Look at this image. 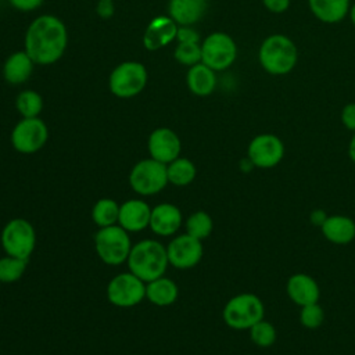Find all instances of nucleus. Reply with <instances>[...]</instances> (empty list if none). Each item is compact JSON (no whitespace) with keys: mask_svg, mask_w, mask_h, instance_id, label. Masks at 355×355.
Instances as JSON below:
<instances>
[{"mask_svg":"<svg viewBox=\"0 0 355 355\" xmlns=\"http://www.w3.org/2000/svg\"><path fill=\"white\" fill-rule=\"evenodd\" d=\"M68 44L65 24L55 15L43 14L35 18L25 33V51L39 65L57 62Z\"/></svg>","mask_w":355,"mask_h":355,"instance_id":"f257e3e1","label":"nucleus"},{"mask_svg":"<svg viewBox=\"0 0 355 355\" xmlns=\"http://www.w3.org/2000/svg\"><path fill=\"white\" fill-rule=\"evenodd\" d=\"M126 262L129 272L136 275L144 283L164 276L169 266L166 247L153 239L140 240L133 244Z\"/></svg>","mask_w":355,"mask_h":355,"instance_id":"f03ea898","label":"nucleus"},{"mask_svg":"<svg viewBox=\"0 0 355 355\" xmlns=\"http://www.w3.org/2000/svg\"><path fill=\"white\" fill-rule=\"evenodd\" d=\"M258 61L269 75H287L298 62L297 44L283 33H272L262 40L258 50Z\"/></svg>","mask_w":355,"mask_h":355,"instance_id":"7ed1b4c3","label":"nucleus"},{"mask_svg":"<svg viewBox=\"0 0 355 355\" xmlns=\"http://www.w3.org/2000/svg\"><path fill=\"white\" fill-rule=\"evenodd\" d=\"M93 243L100 261L110 266L125 263L133 245L129 232L119 225L98 227L93 237Z\"/></svg>","mask_w":355,"mask_h":355,"instance_id":"20e7f679","label":"nucleus"},{"mask_svg":"<svg viewBox=\"0 0 355 355\" xmlns=\"http://www.w3.org/2000/svg\"><path fill=\"white\" fill-rule=\"evenodd\" d=\"M265 306L261 298L252 293H241L232 297L223 306V322L234 330H250L263 319Z\"/></svg>","mask_w":355,"mask_h":355,"instance_id":"39448f33","label":"nucleus"},{"mask_svg":"<svg viewBox=\"0 0 355 355\" xmlns=\"http://www.w3.org/2000/svg\"><path fill=\"white\" fill-rule=\"evenodd\" d=\"M0 244L6 254L29 261L36 247V230L28 219L12 218L1 229Z\"/></svg>","mask_w":355,"mask_h":355,"instance_id":"423d86ee","label":"nucleus"},{"mask_svg":"<svg viewBox=\"0 0 355 355\" xmlns=\"http://www.w3.org/2000/svg\"><path fill=\"white\" fill-rule=\"evenodd\" d=\"M168 183L166 165L151 157L136 162L129 172V184L132 190L143 197L158 194Z\"/></svg>","mask_w":355,"mask_h":355,"instance_id":"0eeeda50","label":"nucleus"},{"mask_svg":"<svg viewBox=\"0 0 355 355\" xmlns=\"http://www.w3.org/2000/svg\"><path fill=\"white\" fill-rule=\"evenodd\" d=\"M148 73L139 61H125L116 65L108 79L110 92L119 98L137 96L147 85Z\"/></svg>","mask_w":355,"mask_h":355,"instance_id":"6e6552de","label":"nucleus"},{"mask_svg":"<svg viewBox=\"0 0 355 355\" xmlns=\"http://www.w3.org/2000/svg\"><path fill=\"white\" fill-rule=\"evenodd\" d=\"M237 58V44L225 32H212L201 43V62L215 72L225 71Z\"/></svg>","mask_w":355,"mask_h":355,"instance_id":"1a4fd4ad","label":"nucleus"},{"mask_svg":"<svg viewBox=\"0 0 355 355\" xmlns=\"http://www.w3.org/2000/svg\"><path fill=\"white\" fill-rule=\"evenodd\" d=\"M105 295L116 308H132L146 298V283L132 272L118 273L108 282Z\"/></svg>","mask_w":355,"mask_h":355,"instance_id":"9d476101","label":"nucleus"},{"mask_svg":"<svg viewBox=\"0 0 355 355\" xmlns=\"http://www.w3.org/2000/svg\"><path fill=\"white\" fill-rule=\"evenodd\" d=\"M49 139V128L43 119L22 118L11 130L12 148L21 154H35L44 147Z\"/></svg>","mask_w":355,"mask_h":355,"instance_id":"9b49d317","label":"nucleus"},{"mask_svg":"<svg viewBox=\"0 0 355 355\" xmlns=\"http://www.w3.org/2000/svg\"><path fill=\"white\" fill-rule=\"evenodd\" d=\"M247 157L257 168H273L284 157V144L273 133H261L250 141Z\"/></svg>","mask_w":355,"mask_h":355,"instance_id":"f8f14e48","label":"nucleus"},{"mask_svg":"<svg viewBox=\"0 0 355 355\" xmlns=\"http://www.w3.org/2000/svg\"><path fill=\"white\" fill-rule=\"evenodd\" d=\"M202 254V241L187 233L175 236L166 245L169 265L176 269L194 268L200 263Z\"/></svg>","mask_w":355,"mask_h":355,"instance_id":"ddd939ff","label":"nucleus"},{"mask_svg":"<svg viewBox=\"0 0 355 355\" xmlns=\"http://www.w3.org/2000/svg\"><path fill=\"white\" fill-rule=\"evenodd\" d=\"M147 150L153 159L159 161L165 165L180 157L182 141L176 132L169 128L154 129L147 140Z\"/></svg>","mask_w":355,"mask_h":355,"instance_id":"4468645a","label":"nucleus"},{"mask_svg":"<svg viewBox=\"0 0 355 355\" xmlns=\"http://www.w3.org/2000/svg\"><path fill=\"white\" fill-rule=\"evenodd\" d=\"M151 208L141 198H129L119 204L118 225L129 233L143 232L150 226Z\"/></svg>","mask_w":355,"mask_h":355,"instance_id":"2eb2a0df","label":"nucleus"},{"mask_svg":"<svg viewBox=\"0 0 355 355\" xmlns=\"http://www.w3.org/2000/svg\"><path fill=\"white\" fill-rule=\"evenodd\" d=\"M179 25L169 15H159L150 21L143 35V44L147 50L155 51L168 46L176 39Z\"/></svg>","mask_w":355,"mask_h":355,"instance_id":"dca6fc26","label":"nucleus"},{"mask_svg":"<svg viewBox=\"0 0 355 355\" xmlns=\"http://www.w3.org/2000/svg\"><path fill=\"white\" fill-rule=\"evenodd\" d=\"M183 216L180 209L171 202H161L151 208L150 229L161 237L173 236L182 226Z\"/></svg>","mask_w":355,"mask_h":355,"instance_id":"f3484780","label":"nucleus"},{"mask_svg":"<svg viewBox=\"0 0 355 355\" xmlns=\"http://www.w3.org/2000/svg\"><path fill=\"white\" fill-rule=\"evenodd\" d=\"M287 295L300 306L319 301L320 288L313 277L306 273H294L287 280Z\"/></svg>","mask_w":355,"mask_h":355,"instance_id":"a211bd4d","label":"nucleus"},{"mask_svg":"<svg viewBox=\"0 0 355 355\" xmlns=\"http://www.w3.org/2000/svg\"><path fill=\"white\" fill-rule=\"evenodd\" d=\"M207 0H169V17L179 26H191L198 22L207 12Z\"/></svg>","mask_w":355,"mask_h":355,"instance_id":"6ab92c4d","label":"nucleus"},{"mask_svg":"<svg viewBox=\"0 0 355 355\" xmlns=\"http://www.w3.org/2000/svg\"><path fill=\"white\" fill-rule=\"evenodd\" d=\"M33 60L25 50L15 51L7 57L3 65V78L10 85L25 83L33 72Z\"/></svg>","mask_w":355,"mask_h":355,"instance_id":"aec40b11","label":"nucleus"},{"mask_svg":"<svg viewBox=\"0 0 355 355\" xmlns=\"http://www.w3.org/2000/svg\"><path fill=\"white\" fill-rule=\"evenodd\" d=\"M320 229L323 236L334 244H348L355 239V222L349 216H327Z\"/></svg>","mask_w":355,"mask_h":355,"instance_id":"412c9836","label":"nucleus"},{"mask_svg":"<svg viewBox=\"0 0 355 355\" xmlns=\"http://www.w3.org/2000/svg\"><path fill=\"white\" fill-rule=\"evenodd\" d=\"M186 83L189 90L200 97L209 96L216 87V72L202 62L189 67L186 75Z\"/></svg>","mask_w":355,"mask_h":355,"instance_id":"4be33fe9","label":"nucleus"},{"mask_svg":"<svg viewBox=\"0 0 355 355\" xmlns=\"http://www.w3.org/2000/svg\"><path fill=\"white\" fill-rule=\"evenodd\" d=\"M351 0H308L311 12L324 24L341 22L349 11Z\"/></svg>","mask_w":355,"mask_h":355,"instance_id":"5701e85b","label":"nucleus"},{"mask_svg":"<svg viewBox=\"0 0 355 355\" xmlns=\"http://www.w3.org/2000/svg\"><path fill=\"white\" fill-rule=\"evenodd\" d=\"M179 297L178 284L165 276L146 283V298L155 306H169Z\"/></svg>","mask_w":355,"mask_h":355,"instance_id":"b1692460","label":"nucleus"},{"mask_svg":"<svg viewBox=\"0 0 355 355\" xmlns=\"http://www.w3.org/2000/svg\"><path fill=\"white\" fill-rule=\"evenodd\" d=\"M168 182L178 187L189 186L197 175V168L193 161L184 157H178L166 165Z\"/></svg>","mask_w":355,"mask_h":355,"instance_id":"393cba45","label":"nucleus"},{"mask_svg":"<svg viewBox=\"0 0 355 355\" xmlns=\"http://www.w3.org/2000/svg\"><path fill=\"white\" fill-rule=\"evenodd\" d=\"M119 204L110 197L98 198L92 208V220L98 227H107L118 225Z\"/></svg>","mask_w":355,"mask_h":355,"instance_id":"a878e982","label":"nucleus"},{"mask_svg":"<svg viewBox=\"0 0 355 355\" xmlns=\"http://www.w3.org/2000/svg\"><path fill=\"white\" fill-rule=\"evenodd\" d=\"M28 259L12 257L6 254L0 258V283L11 284L18 282L26 270Z\"/></svg>","mask_w":355,"mask_h":355,"instance_id":"bb28decb","label":"nucleus"},{"mask_svg":"<svg viewBox=\"0 0 355 355\" xmlns=\"http://www.w3.org/2000/svg\"><path fill=\"white\" fill-rule=\"evenodd\" d=\"M186 226V233L198 239L204 240L207 239L212 230H214V220L211 215L205 211H196L190 214L184 222Z\"/></svg>","mask_w":355,"mask_h":355,"instance_id":"cd10ccee","label":"nucleus"},{"mask_svg":"<svg viewBox=\"0 0 355 355\" xmlns=\"http://www.w3.org/2000/svg\"><path fill=\"white\" fill-rule=\"evenodd\" d=\"M15 107L22 118H36L43 110V98L35 90H22L15 98Z\"/></svg>","mask_w":355,"mask_h":355,"instance_id":"c85d7f7f","label":"nucleus"},{"mask_svg":"<svg viewBox=\"0 0 355 355\" xmlns=\"http://www.w3.org/2000/svg\"><path fill=\"white\" fill-rule=\"evenodd\" d=\"M250 338L258 347H270L275 344L277 333L270 322L261 319L250 329Z\"/></svg>","mask_w":355,"mask_h":355,"instance_id":"c756f323","label":"nucleus"},{"mask_svg":"<svg viewBox=\"0 0 355 355\" xmlns=\"http://www.w3.org/2000/svg\"><path fill=\"white\" fill-rule=\"evenodd\" d=\"M175 60L186 67H193L201 62V44L200 43H178L173 51Z\"/></svg>","mask_w":355,"mask_h":355,"instance_id":"7c9ffc66","label":"nucleus"},{"mask_svg":"<svg viewBox=\"0 0 355 355\" xmlns=\"http://www.w3.org/2000/svg\"><path fill=\"white\" fill-rule=\"evenodd\" d=\"M323 319H324V312L318 302L301 306L300 322L304 327L311 330L318 329L323 323Z\"/></svg>","mask_w":355,"mask_h":355,"instance_id":"2f4dec72","label":"nucleus"},{"mask_svg":"<svg viewBox=\"0 0 355 355\" xmlns=\"http://www.w3.org/2000/svg\"><path fill=\"white\" fill-rule=\"evenodd\" d=\"M341 123L351 132H355V103H348L343 107L340 114Z\"/></svg>","mask_w":355,"mask_h":355,"instance_id":"473e14b6","label":"nucleus"},{"mask_svg":"<svg viewBox=\"0 0 355 355\" xmlns=\"http://www.w3.org/2000/svg\"><path fill=\"white\" fill-rule=\"evenodd\" d=\"M176 40L178 43H200V35L191 26H179Z\"/></svg>","mask_w":355,"mask_h":355,"instance_id":"72a5a7b5","label":"nucleus"},{"mask_svg":"<svg viewBox=\"0 0 355 355\" xmlns=\"http://www.w3.org/2000/svg\"><path fill=\"white\" fill-rule=\"evenodd\" d=\"M262 4L272 14H283L288 10L291 0H262Z\"/></svg>","mask_w":355,"mask_h":355,"instance_id":"f704fd0d","label":"nucleus"},{"mask_svg":"<svg viewBox=\"0 0 355 355\" xmlns=\"http://www.w3.org/2000/svg\"><path fill=\"white\" fill-rule=\"evenodd\" d=\"M44 0H8V3L11 4L12 8L22 11V12H28V11H33L36 8H39L43 4Z\"/></svg>","mask_w":355,"mask_h":355,"instance_id":"c9c22d12","label":"nucleus"},{"mask_svg":"<svg viewBox=\"0 0 355 355\" xmlns=\"http://www.w3.org/2000/svg\"><path fill=\"white\" fill-rule=\"evenodd\" d=\"M114 11H115V6L112 0H98L96 6V12L100 18L108 19L114 15Z\"/></svg>","mask_w":355,"mask_h":355,"instance_id":"e433bc0d","label":"nucleus"},{"mask_svg":"<svg viewBox=\"0 0 355 355\" xmlns=\"http://www.w3.org/2000/svg\"><path fill=\"white\" fill-rule=\"evenodd\" d=\"M326 214L322 211V209H316L311 214V222L313 225H318V226H322V223L326 220Z\"/></svg>","mask_w":355,"mask_h":355,"instance_id":"4c0bfd02","label":"nucleus"},{"mask_svg":"<svg viewBox=\"0 0 355 355\" xmlns=\"http://www.w3.org/2000/svg\"><path fill=\"white\" fill-rule=\"evenodd\" d=\"M348 155L351 158V161L355 164V132L349 140V144H348Z\"/></svg>","mask_w":355,"mask_h":355,"instance_id":"58836bf2","label":"nucleus"},{"mask_svg":"<svg viewBox=\"0 0 355 355\" xmlns=\"http://www.w3.org/2000/svg\"><path fill=\"white\" fill-rule=\"evenodd\" d=\"M240 166H241V169L244 171V172H250L252 168H254V164L250 161V158L247 157L245 159H241V162H240Z\"/></svg>","mask_w":355,"mask_h":355,"instance_id":"ea45409f","label":"nucleus"},{"mask_svg":"<svg viewBox=\"0 0 355 355\" xmlns=\"http://www.w3.org/2000/svg\"><path fill=\"white\" fill-rule=\"evenodd\" d=\"M348 17L351 19V24L355 26V3L349 6V11H348Z\"/></svg>","mask_w":355,"mask_h":355,"instance_id":"a19ab883","label":"nucleus"},{"mask_svg":"<svg viewBox=\"0 0 355 355\" xmlns=\"http://www.w3.org/2000/svg\"><path fill=\"white\" fill-rule=\"evenodd\" d=\"M112 1H114V0H112Z\"/></svg>","mask_w":355,"mask_h":355,"instance_id":"79ce46f5","label":"nucleus"}]
</instances>
